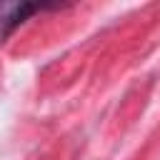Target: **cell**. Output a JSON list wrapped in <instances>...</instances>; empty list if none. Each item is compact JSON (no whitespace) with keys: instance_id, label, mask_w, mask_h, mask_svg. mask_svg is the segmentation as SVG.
<instances>
[{"instance_id":"obj_1","label":"cell","mask_w":160,"mask_h":160,"mask_svg":"<svg viewBox=\"0 0 160 160\" xmlns=\"http://www.w3.org/2000/svg\"><path fill=\"white\" fill-rule=\"evenodd\" d=\"M35 10H40V5H30V2H12V5H0V35H10L12 28H18L28 15H32Z\"/></svg>"}]
</instances>
